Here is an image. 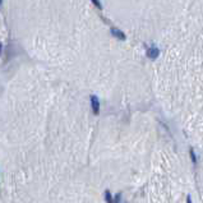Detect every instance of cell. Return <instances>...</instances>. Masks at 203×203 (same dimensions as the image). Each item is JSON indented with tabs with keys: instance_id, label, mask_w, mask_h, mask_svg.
I'll return each mask as SVG.
<instances>
[{
	"instance_id": "cell-1",
	"label": "cell",
	"mask_w": 203,
	"mask_h": 203,
	"mask_svg": "<svg viewBox=\"0 0 203 203\" xmlns=\"http://www.w3.org/2000/svg\"><path fill=\"white\" fill-rule=\"evenodd\" d=\"M91 107L96 115L100 114V100L96 96H91Z\"/></svg>"
},
{
	"instance_id": "cell-2",
	"label": "cell",
	"mask_w": 203,
	"mask_h": 203,
	"mask_svg": "<svg viewBox=\"0 0 203 203\" xmlns=\"http://www.w3.org/2000/svg\"><path fill=\"white\" fill-rule=\"evenodd\" d=\"M160 55V50L157 47H149L148 50H147V56L149 59H152V60H155V59L159 58Z\"/></svg>"
},
{
	"instance_id": "cell-3",
	"label": "cell",
	"mask_w": 203,
	"mask_h": 203,
	"mask_svg": "<svg viewBox=\"0 0 203 203\" xmlns=\"http://www.w3.org/2000/svg\"><path fill=\"white\" fill-rule=\"evenodd\" d=\"M111 35H113V36H115L116 38H119V40H125V38H127L125 33L121 32V31L118 30V28H113V30H111Z\"/></svg>"
},
{
	"instance_id": "cell-4",
	"label": "cell",
	"mask_w": 203,
	"mask_h": 203,
	"mask_svg": "<svg viewBox=\"0 0 203 203\" xmlns=\"http://www.w3.org/2000/svg\"><path fill=\"white\" fill-rule=\"evenodd\" d=\"M105 199H106L107 203H114V199H113V197H111V193L109 190L105 192Z\"/></svg>"
},
{
	"instance_id": "cell-5",
	"label": "cell",
	"mask_w": 203,
	"mask_h": 203,
	"mask_svg": "<svg viewBox=\"0 0 203 203\" xmlns=\"http://www.w3.org/2000/svg\"><path fill=\"white\" fill-rule=\"evenodd\" d=\"M189 153H190L192 161H193L194 164H197V156H195V153H194V149H193V148H190V149H189Z\"/></svg>"
},
{
	"instance_id": "cell-6",
	"label": "cell",
	"mask_w": 203,
	"mask_h": 203,
	"mask_svg": "<svg viewBox=\"0 0 203 203\" xmlns=\"http://www.w3.org/2000/svg\"><path fill=\"white\" fill-rule=\"evenodd\" d=\"M92 4H93V5H96L99 9H102V5H101L99 1H96V0H93V1H92Z\"/></svg>"
},
{
	"instance_id": "cell-7",
	"label": "cell",
	"mask_w": 203,
	"mask_h": 203,
	"mask_svg": "<svg viewBox=\"0 0 203 203\" xmlns=\"http://www.w3.org/2000/svg\"><path fill=\"white\" fill-rule=\"evenodd\" d=\"M187 203H192V199H190V197H189V195L187 197Z\"/></svg>"
},
{
	"instance_id": "cell-8",
	"label": "cell",
	"mask_w": 203,
	"mask_h": 203,
	"mask_svg": "<svg viewBox=\"0 0 203 203\" xmlns=\"http://www.w3.org/2000/svg\"><path fill=\"white\" fill-rule=\"evenodd\" d=\"M1 50H3V45L0 44V54H1Z\"/></svg>"
},
{
	"instance_id": "cell-9",
	"label": "cell",
	"mask_w": 203,
	"mask_h": 203,
	"mask_svg": "<svg viewBox=\"0 0 203 203\" xmlns=\"http://www.w3.org/2000/svg\"><path fill=\"white\" fill-rule=\"evenodd\" d=\"M3 5V1H0V6H1Z\"/></svg>"
}]
</instances>
